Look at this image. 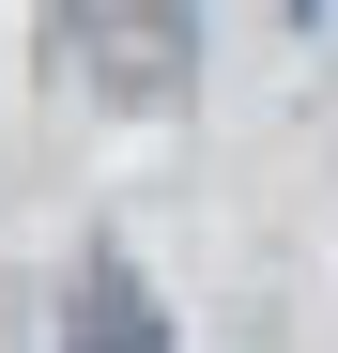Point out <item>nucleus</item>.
I'll use <instances>...</instances> for the list:
<instances>
[{"label":"nucleus","instance_id":"obj_1","mask_svg":"<svg viewBox=\"0 0 338 353\" xmlns=\"http://www.w3.org/2000/svg\"><path fill=\"white\" fill-rule=\"evenodd\" d=\"M62 353H169V323H154V292L108 261V276L77 292V338H62Z\"/></svg>","mask_w":338,"mask_h":353}]
</instances>
